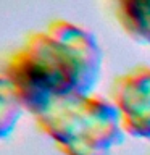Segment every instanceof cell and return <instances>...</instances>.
Listing matches in <instances>:
<instances>
[{"mask_svg":"<svg viewBox=\"0 0 150 155\" xmlns=\"http://www.w3.org/2000/svg\"><path fill=\"white\" fill-rule=\"evenodd\" d=\"M102 63L103 53L90 31L68 19H53L5 57L0 78L31 113L48 97L92 94Z\"/></svg>","mask_w":150,"mask_h":155,"instance_id":"cell-1","label":"cell"},{"mask_svg":"<svg viewBox=\"0 0 150 155\" xmlns=\"http://www.w3.org/2000/svg\"><path fill=\"white\" fill-rule=\"evenodd\" d=\"M31 115L65 155H110L126 134L115 104L94 92L48 97Z\"/></svg>","mask_w":150,"mask_h":155,"instance_id":"cell-2","label":"cell"},{"mask_svg":"<svg viewBox=\"0 0 150 155\" xmlns=\"http://www.w3.org/2000/svg\"><path fill=\"white\" fill-rule=\"evenodd\" d=\"M110 100L119 111L126 134L150 139V66L137 65L116 76Z\"/></svg>","mask_w":150,"mask_h":155,"instance_id":"cell-3","label":"cell"},{"mask_svg":"<svg viewBox=\"0 0 150 155\" xmlns=\"http://www.w3.org/2000/svg\"><path fill=\"white\" fill-rule=\"evenodd\" d=\"M121 28L137 42L150 45V0H113Z\"/></svg>","mask_w":150,"mask_h":155,"instance_id":"cell-4","label":"cell"},{"mask_svg":"<svg viewBox=\"0 0 150 155\" xmlns=\"http://www.w3.org/2000/svg\"><path fill=\"white\" fill-rule=\"evenodd\" d=\"M23 105L15 95L13 89L3 78H0V134L2 137L11 133L23 111Z\"/></svg>","mask_w":150,"mask_h":155,"instance_id":"cell-5","label":"cell"}]
</instances>
